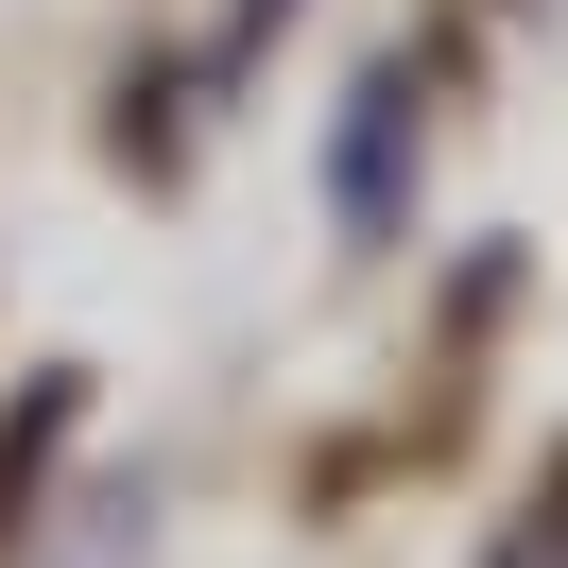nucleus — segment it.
<instances>
[{
	"label": "nucleus",
	"instance_id": "nucleus-1",
	"mask_svg": "<svg viewBox=\"0 0 568 568\" xmlns=\"http://www.w3.org/2000/svg\"><path fill=\"white\" fill-rule=\"evenodd\" d=\"M396 155H414V87L379 70V87H362V139L327 155V173H345V224H396Z\"/></svg>",
	"mask_w": 568,
	"mask_h": 568
}]
</instances>
